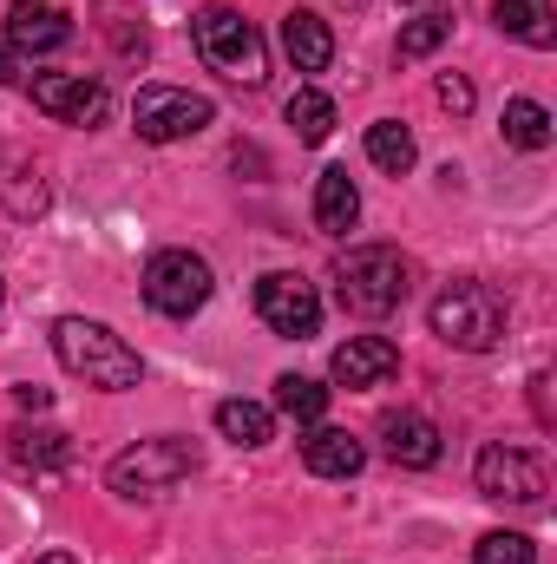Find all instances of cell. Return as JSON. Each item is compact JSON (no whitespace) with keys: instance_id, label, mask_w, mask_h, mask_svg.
Instances as JSON below:
<instances>
[{"instance_id":"7","label":"cell","mask_w":557,"mask_h":564,"mask_svg":"<svg viewBox=\"0 0 557 564\" xmlns=\"http://www.w3.org/2000/svg\"><path fill=\"white\" fill-rule=\"evenodd\" d=\"M210 119H217V106L204 93H184V86H139V99H132V132L144 144L197 139Z\"/></svg>"},{"instance_id":"33","label":"cell","mask_w":557,"mask_h":564,"mask_svg":"<svg viewBox=\"0 0 557 564\" xmlns=\"http://www.w3.org/2000/svg\"><path fill=\"white\" fill-rule=\"evenodd\" d=\"M348 7H361V0H348Z\"/></svg>"},{"instance_id":"3","label":"cell","mask_w":557,"mask_h":564,"mask_svg":"<svg viewBox=\"0 0 557 564\" xmlns=\"http://www.w3.org/2000/svg\"><path fill=\"white\" fill-rule=\"evenodd\" d=\"M197 466H204V453H197L190 433H151V440L125 446V453L106 466V486H112L119 499H171Z\"/></svg>"},{"instance_id":"1","label":"cell","mask_w":557,"mask_h":564,"mask_svg":"<svg viewBox=\"0 0 557 564\" xmlns=\"http://www.w3.org/2000/svg\"><path fill=\"white\" fill-rule=\"evenodd\" d=\"M53 355H59V368H66L73 381H86V388H99V394H125V388L144 381L139 348H132L125 335H112L106 322H86V315H59V322H53Z\"/></svg>"},{"instance_id":"8","label":"cell","mask_w":557,"mask_h":564,"mask_svg":"<svg viewBox=\"0 0 557 564\" xmlns=\"http://www.w3.org/2000/svg\"><path fill=\"white\" fill-rule=\"evenodd\" d=\"M472 479H479V492H485L492 506H525V512H538L545 492H551L545 466H538L525 446H499V440L472 459Z\"/></svg>"},{"instance_id":"30","label":"cell","mask_w":557,"mask_h":564,"mask_svg":"<svg viewBox=\"0 0 557 564\" xmlns=\"http://www.w3.org/2000/svg\"><path fill=\"white\" fill-rule=\"evenodd\" d=\"M401 7H414V13H446L452 0H401Z\"/></svg>"},{"instance_id":"25","label":"cell","mask_w":557,"mask_h":564,"mask_svg":"<svg viewBox=\"0 0 557 564\" xmlns=\"http://www.w3.org/2000/svg\"><path fill=\"white\" fill-rule=\"evenodd\" d=\"M446 33H452V13H414V20L401 26L394 53H401V59H426V53H439V46H446Z\"/></svg>"},{"instance_id":"32","label":"cell","mask_w":557,"mask_h":564,"mask_svg":"<svg viewBox=\"0 0 557 564\" xmlns=\"http://www.w3.org/2000/svg\"><path fill=\"white\" fill-rule=\"evenodd\" d=\"M0 302H7V282H0Z\"/></svg>"},{"instance_id":"24","label":"cell","mask_w":557,"mask_h":564,"mask_svg":"<svg viewBox=\"0 0 557 564\" xmlns=\"http://www.w3.org/2000/svg\"><path fill=\"white\" fill-rule=\"evenodd\" d=\"M505 144L545 151V144H551V112H545L538 99H512V106H505Z\"/></svg>"},{"instance_id":"20","label":"cell","mask_w":557,"mask_h":564,"mask_svg":"<svg viewBox=\"0 0 557 564\" xmlns=\"http://www.w3.org/2000/svg\"><path fill=\"white\" fill-rule=\"evenodd\" d=\"M414 158H419V144H414V132H407L401 119H374V126H368V164H374V171L407 177Z\"/></svg>"},{"instance_id":"4","label":"cell","mask_w":557,"mask_h":564,"mask_svg":"<svg viewBox=\"0 0 557 564\" xmlns=\"http://www.w3.org/2000/svg\"><path fill=\"white\" fill-rule=\"evenodd\" d=\"M426 322H433V335L446 341V348H459V355H492L499 341H505V295L499 289H485V282H446L439 295H433V308H426Z\"/></svg>"},{"instance_id":"18","label":"cell","mask_w":557,"mask_h":564,"mask_svg":"<svg viewBox=\"0 0 557 564\" xmlns=\"http://www.w3.org/2000/svg\"><path fill=\"white\" fill-rule=\"evenodd\" d=\"M13 459L33 466V473H59V466H73V433H59V426H13Z\"/></svg>"},{"instance_id":"13","label":"cell","mask_w":557,"mask_h":564,"mask_svg":"<svg viewBox=\"0 0 557 564\" xmlns=\"http://www.w3.org/2000/svg\"><path fill=\"white\" fill-rule=\"evenodd\" d=\"M302 466L315 473V479H354L361 466H368V446L348 433V426H308V440H302Z\"/></svg>"},{"instance_id":"12","label":"cell","mask_w":557,"mask_h":564,"mask_svg":"<svg viewBox=\"0 0 557 564\" xmlns=\"http://www.w3.org/2000/svg\"><path fill=\"white\" fill-rule=\"evenodd\" d=\"M73 40V13L53 0H13L7 7V46L13 53H59Z\"/></svg>"},{"instance_id":"17","label":"cell","mask_w":557,"mask_h":564,"mask_svg":"<svg viewBox=\"0 0 557 564\" xmlns=\"http://www.w3.org/2000/svg\"><path fill=\"white\" fill-rule=\"evenodd\" d=\"M492 20H499V33L525 40L532 53L557 46V0H492Z\"/></svg>"},{"instance_id":"11","label":"cell","mask_w":557,"mask_h":564,"mask_svg":"<svg viewBox=\"0 0 557 564\" xmlns=\"http://www.w3.org/2000/svg\"><path fill=\"white\" fill-rule=\"evenodd\" d=\"M328 375H335V388H381V381H394L401 375V348L387 341V335H348L341 348H335V361H328Z\"/></svg>"},{"instance_id":"31","label":"cell","mask_w":557,"mask_h":564,"mask_svg":"<svg viewBox=\"0 0 557 564\" xmlns=\"http://www.w3.org/2000/svg\"><path fill=\"white\" fill-rule=\"evenodd\" d=\"M33 564H73V552H46V558H33Z\"/></svg>"},{"instance_id":"10","label":"cell","mask_w":557,"mask_h":564,"mask_svg":"<svg viewBox=\"0 0 557 564\" xmlns=\"http://www.w3.org/2000/svg\"><path fill=\"white\" fill-rule=\"evenodd\" d=\"M33 106L46 112V119H59V126H106V112H112V93H106V79H92V73H33Z\"/></svg>"},{"instance_id":"21","label":"cell","mask_w":557,"mask_h":564,"mask_svg":"<svg viewBox=\"0 0 557 564\" xmlns=\"http://www.w3.org/2000/svg\"><path fill=\"white\" fill-rule=\"evenodd\" d=\"M217 433L237 440V446H270L276 440V414L263 401H223L217 408Z\"/></svg>"},{"instance_id":"19","label":"cell","mask_w":557,"mask_h":564,"mask_svg":"<svg viewBox=\"0 0 557 564\" xmlns=\"http://www.w3.org/2000/svg\"><path fill=\"white\" fill-rule=\"evenodd\" d=\"M0 204H7V217H20V224H33V217H46V204H53V191H46V177H40V164H7V171H0Z\"/></svg>"},{"instance_id":"27","label":"cell","mask_w":557,"mask_h":564,"mask_svg":"<svg viewBox=\"0 0 557 564\" xmlns=\"http://www.w3.org/2000/svg\"><path fill=\"white\" fill-rule=\"evenodd\" d=\"M433 99H439L452 119H466V112L479 106V93H472V79H466V73H439V79H433Z\"/></svg>"},{"instance_id":"22","label":"cell","mask_w":557,"mask_h":564,"mask_svg":"<svg viewBox=\"0 0 557 564\" xmlns=\"http://www.w3.org/2000/svg\"><path fill=\"white\" fill-rule=\"evenodd\" d=\"M276 414L315 426L321 414H328V388H321V381H308V375H276Z\"/></svg>"},{"instance_id":"6","label":"cell","mask_w":557,"mask_h":564,"mask_svg":"<svg viewBox=\"0 0 557 564\" xmlns=\"http://www.w3.org/2000/svg\"><path fill=\"white\" fill-rule=\"evenodd\" d=\"M210 289H217V276L197 250H157L144 263V308L164 315V322H190L210 302Z\"/></svg>"},{"instance_id":"16","label":"cell","mask_w":557,"mask_h":564,"mask_svg":"<svg viewBox=\"0 0 557 564\" xmlns=\"http://www.w3.org/2000/svg\"><path fill=\"white\" fill-rule=\"evenodd\" d=\"M354 217H361V191H354V177H348L341 164H328V171L315 177V230H321V237H348Z\"/></svg>"},{"instance_id":"2","label":"cell","mask_w":557,"mask_h":564,"mask_svg":"<svg viewBox=\"0 0 557 564\" xmlns=\"http://www.w3.org/2000/svg\"><path fill=\"white\" fill-rule=\"evenodd\" d=\"M407 289H414V263L394 243H361V250H348L335 263V302L348 315H361V322L394 315L407 302Z\"/></svg>"},{"instance_id":"9","label":"cell","mask_w":557,"mask_h":564,"mask_svg":"<svg viewBox=\"0 0 557 564\" xmlns=\"http://www.w3.org/2000/svg\"><path fill=\"white\" fill-rule=\"evenodd\" d=\"M256 315L282 341H308L321 328V295L302 270H270V276H256Z\"/></svg>"},{"instance_id":"15","label":"cell","mask_w":557,"mask_h":564,"mask_svg":"<svg viewBox=\"0 0 557 564\" xmlns=\"http://www.w3.org/2000/svg\"><path fill=\"white\" fill-rule=\"evenodd\" d=\"M282 53L295 59V73H328L335 66V26L308 7H288L282 13Z\"/></svg>"},{"instance_id":"28","label":"cell","mask_w":557,"mask_h":564,"mask_svg":"<svg viewBox=\"0 0 557 564\" xmlns=\"http://www.w3.org/2000/svg\"><path fill=\"white\" fill-rule=\"evenodd\" d=\"M13 401H20L26 414H46V408H53V394H46V388H33V381H26V388H13Z\"/></svg>"},{"instance_id":"26","label":"cell","mask_w":557,"mask_h":564,"mask_svg":"<svg viewBox=\"0 0 557 564\" xmlns=\"http://www.w3.org/2000/svg\"><path fill=\"white\" fill-rule=\"evenodd\" d=\"M472 564H538V545L525 532H485L472 545Z\"/></svg>"},{"instance_id":"5","label":"cell","mask_w":557,"mask_h":564,"mask_svg":"<svg viewBox=\"0 0 557 564\" xmlns=\"http://www.w3.org/2000/svg\"><path fill=\"white\" fill-rule=\"evenodd\" d=\"M190 40H197L204 66L223 73L230 86H250V93H256V86L270 79V46H263L256 20H243L237 7H204V13L190 20Z\"/></svg>"},{"instance_id":"14","label":"cell","mask_w":557,"mask_h":564,"mask_svg":"<svg viewBox=\"0 0 557 564\" xmlns=\"http://www.w3.org/2000/svg\"><path fill=\"white\" fill-rule=\"evenodd\" d=\"M381 446H387V459L407 466V473L439 466V426L426 421V414H414V408H401V414L381 421Z\"/></svg>"},{"instance_id":"29","label":"cell","mask_w":557,"mask_h":564,"mask_svg":"<svg viewBox=\"0 0 557 564\" xmlns=\"http://www.w3.org/2000/svg\"><path fill=\"white\" fill-rule=\"evenodd\" d=\"M0 86H20V53L13 46H0Z\"/></svg>"},{"instance_id":"23","label":"cell","mask_w":557,"mask_h":564,"mask_svg":"<svg viewBox=\"0 0 557 564\" xmlns=\"http://www.w3.org/2000/svg\"><path fill=\"white\" fill-rule=\"evenodd\" d=\"M288 126H295L302 144H328V132H335V99L315 93V86H302V93L288 99Z\"/></svg>"}]
</instances>
